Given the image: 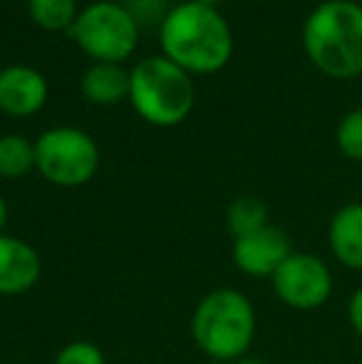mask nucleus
I'll return each instance as SVG.
<instances>
[{
    "label": "nucleus",
    "mask_w": 362,
    "mask_h": 364,
    "mask_svg": "<svg viewBox=\"0 0 362 364\" xmlns=\"http://www.w3.org/2000/svg\"><path fill=\"white\" fill-rule=\"evenodd\" d=\"M159 48L188 75H213L233 58V33L211 0H183L159 25Z\"/></svg>",
    "instance_id": "obj_1"
},
{
    "label": "nucleus",
    "mask_w": 362,
    "mask_h": 364,
    "mask_svg": "<svg viewBox=\"0 0 362 364\" xmlns=\"http://www.w3.org/2000/svg\"><path fill=\"white\" fill-rule=\"evenodd\" d=\"M303 50L315 70L330 80L362 75V5L355 0H325L303 23Z\"/></svg>",
    "instance_id": "obj_2"
},
{
    "label": "nucleus",
    "mask_w": 362,
    "mask_h": 364,
    "mask_svg": "<svg viewBox=\"0 0 362 364\" xmlns=\"http://www.w3.org/2000/svg\"><path fill=\"white\" fill-rule=\"evenodd\" d=\"M258 332L256 307L236 288L211 290L191 315V337L206 357L238 362L248 355Z\"/></svg>",
    "instance_id": "obj_3"
},
{
    "label": "nucleus",
    "mask_w": 362,
    "mask_h": 364,
    "mask_svg": "<svg viewBox=\"0 0 362 364\" xmlns=\"http://www.w3.org/2000/svg\"><path fill=\"white\" fill-rule=\"evenodd\" d=\"M129 102L147 124L169 129L193 112V77L164 55L142 58L129 70Z\"/></svg>",
    "instance_id": "obj_4"
},
{
    "label": "nucleus",
    "mask_w": 362,
    "mask_h": 364,
    "mask_svg": "<svg viewBox=\"0 0 362 364\" xmlns=\"http://www.w3.org/2000/svg\"><path fill=\"white\" fill-rule=\"evenodd\" d=\"M139 23L132 10L117 0H97L80 10L70 28V38L92 63L122 65L139 45Z\"/></svg>",
    "instance_id": "obj_5"
},
{
    "label": "nucleus",
    "mask_w": 362,
    "mask_h": 364,
    "mask_svg": "<svg viewBox=\"0 0 362 364\" xmlns=\"http://www.w3.org/2000/svg\"><path fill=\"white\" fill-rule=\"evenodd\" d=\"M35 168L53 186H85L100 168V146L85 129L53 127L35 141Z\"/></svg>",
    "instance_id": "obj_6"
},
{
    "label": "nucleus",
    "mask_w": 362,
    "mask_h": 364,
    "mask_svg": "<svg viewBox=\"0 0 362 364\" xmlns=\"http://www.w3.org/2000/svg\"><path fill=\"white\" fill-rule=\"evenodd\" d=\"M273 292L285 307L298 312L320 310L335 288L333 270L315 253H290L271 278Z\"/></svg>",
    "instance_id": "obj_7"
},
{
    "label": "nucleus",
    "mask_w": 362,
    "mask_h": 364,
    "mask_svg": "<svg viewBox=\"0 0 362 364\" xmlns=\"http://www.w3.org/2000/svg\"><path fill=\"white\" fill-rule=\"evenodd\" d=\"M293 253V245L285 230L268 223L266 228L233 240L231 258L243 275L251 278H273V273Z\"/></svg>",
    "instance_id": "obj_8"
},
{
    "label": "nucleus",
    "mask_w": 362,
    "mask_h": 364,
    "mask_svg": "<svg viewBox=\"0 0 362 364\" xmlns=\"http://www.w3.org/2000/svg\"><path fill=\"white\" fill-rule=\"evenodd\" d=\"M50 95L48 80L30 65H8L0 70V112L8 117L38 114Z\"/></svg>",
    "instance_id": "obj_9"
},
{
    "label": "nucleus",
    "mask_w": 362,
    "mask_h": 364,
    "mask_svg": "<svg viewBox=\"0 0 362 364\" xmlns=\"http://www.w3.org/2000/svg\"><path fill=\"white\" fill-rule=\"evenodd\" d=\"M43 258L23 238L0 233V295H25L40 283Z\"/></svg>",
    "instance_id": "obj_10"
},
{
    "label": "nucleus",
    "mask_w": 362,
    "mask_h": 364,
    "mask_svg": "<svg viewBox=\"0 0 362 364\" xmlns=\"http://www.w3.org/2000/svg\"><path fill=\"white\" fill-rule=\"evenodd\" d=\"M328 245L333 258L348 270H362V203L340 206L328 223Z\"/></svg>",
    "instance_id": "obj_11"
},
{
    "label": "nucleus",
    "mask_w": 362,
    "mask_h": 364,
    "mask_svg": "<svg viewBox=\"0 0 362 364\" xmlns=\"http://www.w3.org/2000/svg\"><path fill=\"white\" fill-rule=\"evenodd\" d=\"M80 90L92 105H119L129 100V70L117 63H92L80 80Z\"/></svg>",
    "instance_id": "obj_12"
},
{
    "label": "nucleus",
    "mask_w": 362,
    "mask_h": 364,
    "mask_svg": "<svg viewBox=\"0 0 362 364\" xmlns=\"http://www.w3.org/2000/svg\"><path fill=\"white\" fill-rule=\"evenodd\" d=\"M268 225V206L258 196H238L228 203L226 208V228L231 233V238H243L248 233L266 228Z\"/></svg>",
    "instance_id": "obj_13"
},
{
    "label": "nucleus",
    "mask_w": 362,
    "mask_h": 364,
    "mask_svg": "<svg viewBox=\"0 0 362 364\" xmlns=\"http://www.w3.org/2000/svg\"><path fill=\"white\" fill-rule=\"evenodd\" d=\"M28 15L38 28L48 33H60V30L70 33L80 8L78 0H28Z\"/></svg>",
    "instance_id": "obj_14"
},
{
    "label": "nucleus",
    "mask_w": 362,
    "mask_h": 364,
    "mask_svg": "<svg viewBox=\"0 0 362 364\" xmlns=\"http://www.w3.org/2000/svg\"><path fill=\"white\" fill-rule=\"evenodd\" d=\"M35 168V141L25 136H0V178H23Z\"/></svg>",
    "instance_id": "obj_15"
},
{
    "label": "nucleus",
    "mask_w": 362,
    "mask_h": 364,
    "mask_svg": "<svg viewBox=\"0 0 362 364\" xmlns=\"http://www.w3.org/2000/svg\"><path fill=\"white\" fill-rule=\"evenodd\" d=\"M335 144L350 161H362V107L350 109L335 129Z\"/></svg>",
    "instance_id": "obj_16"
},
{
    "label": "nucleus",
    "mask_w": 362,
    "mask_h": 364,
    "mask_svg": "<svg viewBox=\"0 0 362 364\" xmlns=\"http://www.w3.org/2000/svg\"><path fill=\"white\" fill-rule=\"evenodd\" d=\"M53 364H107L105 352L87 340H75L68 342L63 350L55 355Z\"/></svg>",
    "instance_id": "obj_17"
},
{
    "label": "nucleus",
    "mask_w": 362,
    "mask_h": 364,
    "mask_svg": "<svg viewBox=\"0 0 362 364\" xmlns=\"http://www.w3.org/2000/svg\"><path fill=\"white\" fill-rule=\"evenodd\" d=\"M127 8L132 10V15H134V20L139 23V28H144V25H156V28H159L161 20L169 13L164 0H139V3L127 5Z\"/></svg>",
    "instance_id": "obj_18"
},
{
    "label": "nucleus",
    "mask_w": 362,
    "mask_h": 364,
    "mask_svg": "<svg viewBox=\"0 0 362 364\" xmlns=\"http://www.w3.org/2000/svg\"><path fill=\"white\" fill-rule=\"evenodd\" d=\"M348 322L355 330V335L362 340V285L350 295V300H348Z\"/></svg>",
    "instance_id": "obj_19"
},
{
    "label": "nucleus",
    "mask_w": 362,
    "mask_h": 364,
    "mask_svg": "<svg viewBox=\"0 0 362 364\" xmlns=\"http://www.w3.org/2000/svg\"><path fill=\"white\" fill-rule=\"evenodd\" d=\"M5 225H8V203L0 196V233H5Z\"/></svg>",
    "instance_id": "obj_20"
},
{
    "label": "nucleus",
    "mask_w": 362,
    "mask_h": 364,
    "mask_svg": "<svg viewBox=\"0 0 362 364\" xmlns=\"http://www.w3.org/2000/svg\"><path fill=\"white\" fill-rule=\"evenodd\" d=\"M233 364H268L266 360H261V357H241L238 362H233Z\"/></svg>",
    "instance_id": "obj_21"
},
{
    "label": "nucleus",
    "mask_w": 362,
    "mask_h": 364,
    "mask_svg": "<svg viewBox=\"0 0 362 364\" xmlns=\"http://www.w3.org/2000/svg\"><path fill=\"white\" fill-rule=\"evenodd\" d=\"M119 3H124V5H134V3H139V0H119Z\"/></svg>",
    "instance_id": "obj_22"
}]
</instances>
